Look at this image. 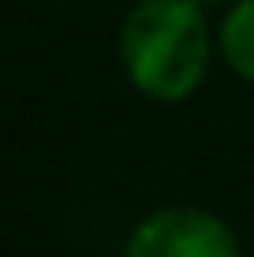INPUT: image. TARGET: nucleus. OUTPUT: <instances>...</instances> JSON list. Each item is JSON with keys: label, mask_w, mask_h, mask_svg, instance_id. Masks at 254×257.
Returning a JSON list of instances; mask_svg holds the SVG:
<instances>
[{"label": "nucleus", "mask_w": 254, "mask_h": 257, "mask_svg": "<svg viewBox=\"0 0 254 257\" xmlns=\"http://www.w3.org/2000/svg\"><path fill=\"white\" fill-rule=\"evenodd\" d=\"M124 64L131 82L157 101H183L209 64V30L195 0H146L124 23Z\"/></svg>", "instance_id": "nucleus-1"}, {"label": "nucleus", "mask_w": 254, "mask_h": 257, "mask_svg": "<svg viewBox=\"0 0 254 257\" xmlns=\"http://www.w3.org/2000/svg\"><path fill=\"white\" fill-rule=\"evenodd\" d=\"M195 4H221V0H195Z\"/></svg>", "instance_id": "nucleus-4"}, {"label": "nucleus", "mask_w": 254, "mask_h": 257, "mask_svg": "<svg viewBox=\"0 0 254 257\" xmlns=\"http://www.w3.org/2000/svg\"><path fill=\"white\" fill-rule=\"evenodd\" d=\"M221 49H224V60L247 82H254V0H239L228 12L221 30Z\"/></svg>", "instance_id": "nucleus-3"}, {"label": "nucleus", "mask_w": 254, "mask_h": 257, "mask_svg": "<svg viewBox=\"0 0 254 257\" xmlns=\"http://www.w3.org/2000/svg\"><path fill=\"white\" fill-rule=\"evenodd\" d=\"M124 257H243L239 242L206 209H161L135 227Z\"/></svg>", "instance_id": "nucleus-2"}]
</instances>
